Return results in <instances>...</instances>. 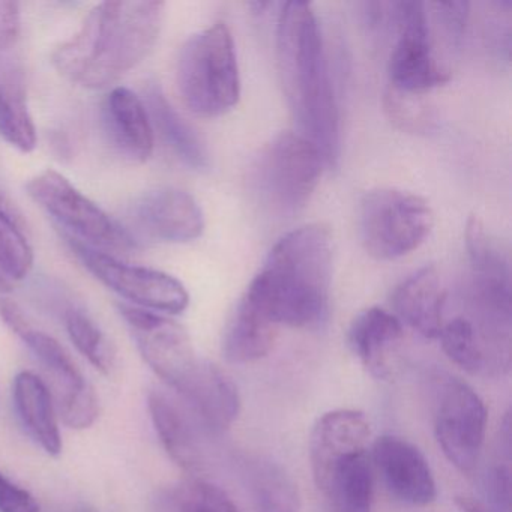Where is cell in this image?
Returning a JSON list of instances; mask_svg holds the SVG:
<instances>
[{
    "label": "cell",
    "mask_w": 512,
    "mask_h": 512,
    "mask_svg": "<svg viewBox=\"0 0 512 512\" xmlns=\"http://www.w3.org/2000/svg\"><path fill=\"white\" fill-rule=\"evenodd\" d=\"M403 338V323L379 307L361 311L347 334L353 355L371 376L380 380L389 379L397 371Z\"/></svg>",
    "instance_id": "cell-16"
},
{
    "label": "cell",
    "mask_w": 512,
    "mask_h": 512,
    "mask_svg": "<svg viewBox=\"0 0 512 512\" xmlns=\"http://www.w3.org/2000/svg\"><path fill=\"white\" fill-rule=\"evenodd\" d=\"M164 512H241L226 491L202 479L170 488L161 500Z\"/></svg>",
    "instance_id": "cell-27"
},
{
    "label": "cell",
    "mask_w": 512,
    "mask_h": 512,
    "mask_svg": "<svg viewBox=\"0 0 512 512\" xmlns=\"http://www.w3.org/2000/svg\"><path fill=\"white\" fill-rule=\"evenodd\" d=\"M76 512H100L98 509H95L94 506L82 505L80 508H77Z\"/></svg>",
    "instance_id": "cell-38"
},
{
    "label": "cell",
    "mask_w": 512,
    "mask_h": 512,
    "mask_svg": "<svg viewBox=\"0 0 512 512\" xmlns=\"http://www.w3.org/2000/svg\"><path fill=\"white\" fill-rule=\"evenodd\" d=\"M389 28L397 43L389 56V88L422 95L449 82V73L436 61L431 46L427 10L421 2H391Z\"/></svg>",
    "instance_id": "cell-10"
},
{
    "label": "cell",
    "mask_w": 512,
    "mask_h": 512,
    "mask_svg": "<svg viewBox=\"0 0 512 512\" xmlns=\"http://www.w3.org/2000/svg\"><path fill=\"white\" fill-rule=\"evenodd\" d=\"M26 191L37 205L70 232L68 238L95 250L128 251L137 247L136 239L127 229L61 173L44 170L28 182Z\"/></svg>",
    "instance_id": "cell-9"
},
{
    "label": "cell",
    "mask_w": 512,
    "mask_h": 512,
    "mask_svg": "<svg viewBox=\"0 0 512 512\" xmlns=\"http://www.w3.org/2000/svg\"><path fill=\"white\" fill-rule=\"evenodd\" d=\"M40 503L25 488L0 473V512H40Z\"/></svg>",
    "instance_id": "cell-34"
},
{
    "label": "cell",
    "mask_w": 512,
    "mask_h": 512,
    "mask_svg": "<svg viewBox=\"0 0 512 512\" xmlns=\"http://www.w3.org/2000/svg\"><path fill=\"white\" fill-rule=\"evenodd\" d=\"M484 496L490 512H511V470L508 461L494 464L484 475Z\"/></svg>",
    "instance_id": "cell-32"
},
{
    "label": "cell",
    "mask_w": 512,
    "mask_h": 512,
    "mask_svg": "<svg viewBox=\"0 0 512 512\" xmlns=\"http://www.w3.org/2000/svg\"><path fill=\"white\" fill-rule=\"evenodd\" d=\"M488 412L478 394L457 377L440 380L436 391L434 433L449 463L470 473L484 446Z\"/></svg>",
    "instance_id": "cell-12"
},
{
    "label": "cell",
    "mask_w": 512,
    "mask_h": 512,
    "mask_svg": "<svg viewBox=\"0 0 512 512\" xmlns=\"http://www.w3.org/2000/svg\"><path fill=\"white\" fill-rule=\"evenodd\" d=\"M427 200L407 191L377 188L359 206L362 245L377 260H395L415 251L433 227Z\"/></svg>",
    "instance_id": "cell-8"
},
{
    "label": "cell",
    "mask_w": 512,
    "mask_h": 512,
    "mask_svg": "<svg viewBox=\"0 0 512 512\" xmlns=\"http://www.w3.org/2000/svg\"><path fill=\"white\" fill-rule=\"evenodd\" d=\"M71 250L86 269L134 307L154 313L179 314L187 310L190 295L181 281L166 272L128 265L103 251L68 238Z\"/></svg>",
    "instance_id": "cell-11"
},
{
    "label": "cell",
    "mask_w": 512,
    "mask_h": 512,
    "mask_svg": "<svg viewBox=\"0 0 512 512\" xmlns=\"http://www.w3.org/2000/svg\"><path fill=\"white\" fill-rule=\"evenodd\" d=\"M34 250L17 226L13 208L0 203V271L10 280H23L34 268Z\"/></svg>",
    "instance_id": "cell-29"
},
{
    "label": "cell",
    "mask_w": 512,
    "mask_h": 512,
    "mask_svg": "<svg viewBox=\"0 0 512 512\" xmlns=\"http://www.w3.org/2000/svg\"><path fill=\"white\" fill-rule=\"evenodd\" d=\"M103 124L113 148L131 163H145L154 152V128L140 97L112 89L103 104Z\"/></svg>",
    "instance_id": "cell-17"
},
{
    "label": "cell",
    "mask_w": 512,
    "mask_h": 512,
    "mask_svg": "<svg viewBox=\"0 0 512 512\" xmlns=\"http://www.w3.org/2000/svg\"><path fill=\"white\" fill-rule=\"evenodd\" d=\"M385 106L389 118L401 130L422 131L430 125V109L422 103L421 95L404 94L389 88Z\"/></svg>",
    "instance_id": "cell-31"
},
{
    "label": "cell",
    "mask_w": 512,
    "mask_h": 512,
    "mask_svg": "<svg viewBox=\"0 0 512 512\" xmlns=\"http://www.w3.org/2000/svg\"><path fill=\"white\" fill-rule=\"evenodd\" d=\"M332 257L328 227H299L275 244L244 296L274 325H317L328 313Z\"/></svg>",
    "instance_id": "cell-3"
},
{
    "label": "cell",
    "mask_w": 512,
    "mask_h": 512,
    "mask_svg": "<svg viewBox=\"0 0 512 512\" xmlns=\"http://www.w3.org/2000/svg\"><path fill=\"white\" fill-rule=\"evenodd\" d=\"M148 409L161 445L181 469L197 473L203 469V454L190 418L161 391L148 395Z\"/></svg>",
    "instance_id": "cell-21"
},
{
    "label": "cell",
    "mask_w": 512,
    "mask_h": 512,
    "mask_svg": "<svg viewBox=\"0 0 512 512\" xmlns=\"http://www.w3.org/2000/svg\"><path fill=\"white\" fill-rule=\"evenodd\" d=\"M275 340L277 325L242 296L224 331V358L232 364L260 361L274 349Z\"/></svg>",
    "instance_id": "cell-23"
},
{
    "label": "cell",
    "mask_w": 512,
    "mask_h": 512,
    "mask_svg": "<svg viewBox=\"0 0 512 512\" xmlns=\"http://www.w3.org/2000/svg\"><path fill=\"white\" fill-rule=\"evenodd\" d=\"M11 289H13V284H11L10 278L0 271V293L11 292Z\"/></svg>",
    "instance_id": "cell-37"
},
{
    "label": "cell",
    "mask_w": 512,
    "mask_h": 512,
    "mask_svg": "<svg viewBox=\"0 0 512 512\" xmlns=\"http://www.w3.org/2000/svg\"><path fill=\"white\" fill-rule=\"evenodd\" d=\"M140 355L170 388L178 391L199 364L184 326L154 311L119 305Z\"/></svg>",
    "instance_id": "cell-13"
},
{
    "label": "cell",
    "mask_w": 512,
    "mask_h": 512,
    "mask_svg": "<svg viewBox=\"0 0 512 512\" xmlns=\"http://www.w3.org/2000/svg\"><path fill=\"white\" fill-rule=\"evenodd\" d=\"M446 296L436 266H424L395 287V317L422 337L439 338Z\"/></svg>",
    "instance_id": "cell-19"
},
{
    "label": "cell",
    "mask_w": 512,
    "mask_h": 512,
    "mask_svg": "<svg viewBox=\"0 0 512 512\" xmlns=\"http://www.w3.org/2000/svg\"><path fill=\"white\" fill-rule=\"evenodd\" d=\"M443 352L458 367L473 376H497L490 353L467 317H455L440 331Z\"/></svg>",
    "instance_id": "cell-25"
},
{
    "label": "cell",
    "mask_w": 512,
    "mask_h": 512,
    "mask_svg": "<svg viewBox=\"0 0 512 512\" xmlns=\"http://www.w3.org/2000/svg\"><path fill=\"white\" fill-rule=\"evenodd\" d=\"M325 164L319 149L299 133H281L260 151L253 184L278 215L298 214L313 196Z\"/></svg>",
    "instance_id": "cell-7"
},
{
    "label": "cell",
    "mask_w": 512,
    "mask_h": 512,
    "mask_svg": "<svg viewBox=\"0 0 512 512\" xmlns=\"http://www.w3.org/2000/svg\"><path fill=\"white\" fill-rule=\"evenodd\" d=\"M70 340L80 353L101 373L110 376L116 365V352L109 338L98 328L97 323L83 313L71 308L65 314Z\"/></svg>",
    "instance_id": "cell-28"
},
{
    "label": "cell",
    "mask_w": 512,
    "mask_h": 512,
    "mask_svg": "<svg viewBox=\"0 0 512 512\" xmlns=\"http://www.w3.org/2000/svg\"><path fill=\"white\" fill-rule=\"evenodd\" d=\"M370 439V424L359 410H332L317 419L310 437V463L326 511L371 512Z\"/></svg>",
    "instance_id": "cell-4"
},
{
    "label": "cell",
    "mask_w": 512,
    "mask_h": 512,
    "mask_svg": "<svg viewBox=\"0 0 512 512\" xmlns=\"http://www.w3.org/2000/svg\"><path fill=\"white\" fill-rule=\"evenodd\" d=\"M281 85L301 136L310 140L326 166L340 160V112L329 77L322 31L307 2H287L277 29Z\"/></svg>",
    "instance_id": "cell-1"
},
{
    "label": "cell",
    "mask_w": 512,
    "mask_h": 512,
    "mask_svg": "<svg viewBox=\"0 0 512 512\" xmlns=\"http://www.w3.org/2000/svg\"><path fill=\"white\" fill-rule=\"evenodd\" d=\"M0 137L20 152L37 148V128L19 92L0 86Z\"/></svg>",
    "instance_id": "cell-30"
},
{
    "label": "cell",
    "mask_w": 512,
    "mask_h": 512,
    "mask_svg": "<svg viewBox=\"0 0 512 512\" xmlns=\"http://www.w3.org/2000/svg\"><path fill=\"white\" fill-rule=\"evenodd\" d=\"M142 100L148 110L152 128L158 131L161 139L178 155L179 160L196 172L208 170L209 155L205 145L193 127L173 109L160 86L148 83Z\"/></svg>",
    "instance_id": "cell-22"
},
{
    "label": "cell",
    "mask_w": 512,
    "mask_h": 512,
    "mask_svg": "<svg viewBox=\"0 0 512 512\" xmlns=\"http://www.w3.org/2000/svg\"><path fill=\"white\" fill-rule=\"evenodd\" d=\"M0 203H8L5 197H2V194H0Z\"/></svg>",
    "instance_id": "cell-39"
},
{
    "label": "cell",
    "mask_w": 512,
    "mask_h": 512,
    "mask_svg": "<svg viewBox=\"0 0 512 512\" xmlns=\"http://www.w3.org/2000/svg\"><path fill=\"white\" fill-rule=\"evenodd\" d=\"M0 317L43 365L49 379L47 388L64 424L73 430L92 427L100 416V401L65 347L52 335L34 328L11 299H0Z\"/></svg>",
    "instance_id": "cell-6"
},
{
    "label": "cell",
    "mask_w": 512,
    "mask_h": 512,
    "mask_svg": "<svg viewBox=\"0 0 512 512\" xmlns=\"http://www.w3.org/2000/svg\"><path fill=\"white\" fill-rule=\"evenodd\" d=\"M13 395L20 421L32 439L52 457L61 455L58 412L46 382L32 371H22L14 379Z\"/></svg>",
    "instance_id": "cell-20"
},
{
    "label": "cell",
    "mask_w": 512,
    "mask_h": 512,
    "mask_svg": "<svg viewBox=\"0 0 512 512\" xmlns=\"http://www.w3.org/2000/svg\"><path fill=\"white\" fill-rule=\"evenodd\" d=\"M370 451L371 464L392 497L412 506H427L436 499L433 472L418 446L385 434L374 440Z\"/></svg>",
    "instance_id": "cell-15"
},
{
    "label": "cell",
    "mask_w": 512,
    "mask_h": 512,
    "mask_svg": "<svg viewBox=\"0 0 512 512\" xmlns=\"http://www.w3.org/2000/svg\"><path fill=\"white\" fill-rule=\"evenodd\" d=\"M22 29L20 7L17 2L0 0V50L16 46Z\"/></svg>",
    "instance_id": "cell-35"
},
{
    "label": "cell",
    "mask_w": 512,
    "mask_h": 512,
    "mask_svg": "<svg viewBox=\"0 0 512 512\" xmlns=\"http://www.w3.org/2000/svg\"><path fill=\"white\" fill-rule=\"evenodd\" d=\"M191 412L211 430L229 428L238 418L241 397L238 386L217 365L199 361L178 389Z\"/></svg>",
    "instance_id": "cell-18"
},
{
    "label": "cell",
    "mask_w": 512,
    "mask_h": 512,
    "mask_svg": "<svg viewBox=\"0 0 512 512\" xmlns=\"http://www.w3.org/2000/svg\"><path fill=\"white\" fill-rule=\"evenodd\" d=\"M130 220L137 232L152 241L185 244L202 236L205 217L191 194L179 188L148 191L131 205Z\"/></svg>",
    "instance_id": "cell-14"
},
{
    "label": "cell",
    "mask_w": 512,
    "mask_h": 512,
    "mask_svg": "<svg viewBox=\"0 0 512 512\" xmlns=\"http://www.w3.org/2000/svg\"><path fill=\"white\" fill-rule=\"evenodd\" d=\"M245 478L254 512H302L298 485L278 464L251 461Z\"/></svg>",
    "instance_id": "cell-24"
},
{
    "label": "cell",
    "mask_w": 512,
    "mask_h": 512,
    "mask_svg": "<svg viewBox=\"0 0 512 512\" xmlns=\"http://www.w3.org/2000/svg\"><path fill=\"white\" fill-rule=\"evenodd\" d=\"M182 103L194 115H226L241 97V77L232 32L215 23L194 34L182 46L176 65Z\"/></svg>",
    "instance_id": "cell-5"
},
{
    "label": "cell",
    "mask_w": 512,
    "mask_h": 512,
    "mask_svg": "<svg viewBox=\"0 0 512 512\" xmlns=\"http://www.w3.org/2000/svg\"><path fill=\"white\" fill-rule=\"evenodd\" d=\"M455 505L463 512H490L482 500L467 494H458L454 499Z\"/></svg>",
    "instance_id": "cell-36"
},
{
    "label": "cell",
    "mask_w": 512,
    "mask_h": 512,
    "mask_svg": "<svg viewBox=\"0 0 512 512\" xmlns=\"http://www.w3.org/2000/svg\"><path fill=\"white\" fill-rule=\"evenodd\" d=\"M431 7H433L437 23L445 32L449 46L458 49L464 34H466L470 5L467 2H446V4H433Z\"/></svg>",
    "instance_id": "cell-33"
},
{
    "label": "cell",
    "mask_w": 512,
    "mask_h": 512,
    "mask_svg": "<svg viewBox=\"0 0 512 512\" xmlns=\"http://www.w3.org/2000/svg\"><path fill=\"white\" fill-rule=\"evenodd\" d=\"M464 236L473 277L511 283L508 254L479 218H469Z\"/></svg>",
    "instance_id": "cell-26"
},
{
    "label": "cell",
    "mask_w": 512,
    "mask_h": 512,
    "mask_svg": "<svg viewBox=\"0 0 512 512\" xmlns=\"http://www.w3.org/2000/svg\"><path fill=\"white\" fill-rule=\"evenodd\" d=\"M163 2L131 0L97 5L71 40L56 47L52 62L74 85L104 89L149 55L163 25Z\"/></svg>",
    "instance_id": "cell-2"
}]
</instances>
